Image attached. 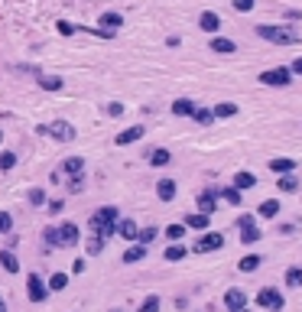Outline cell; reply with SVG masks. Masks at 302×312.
Instances as JSON below:
<instances>
[{
  "instance_id": "1",
  "label": "cell",
  "mask_w": 302,
  "mask_h": 312,
  "mask_svg": "<svg viewBox=\"0 0 302 312\" xmlns=\"http://www.w3.org/2000/svg\"><path fill=\"white\" fill-rule=\"evenodd\" d=\"M42 237H46L49 247H75L78 241H82V231H78L75 221H62V225H56V228H46Z\"/></svg>"
},
{
  "instance_id": "16",
  "label": "cell",
  "mask_w": 302,
  "mask_h": 312,
  "mask_svg": "<svg viewBox=\"0 0 302 312\" xmlns=\"http://www.w3.org/2000/svg\"><path fill=\"white\" fill-rule=\"evenodd\" d=\"M198 208L205 211V215H211V211L218 208V192L215 189H205V192L198 195Z\"/></svg>"
},
{
  "instance_id": "7",
  "label": "cell",
  "mask_w": 302,
  "mask_h": 312,
  "mask_svg": "<svg viewBox=\"0 0 302 312\" xmlns=\"http://www.w3.org/2000/svg\"><path fill=\"white\" fill-rule=\"evenodd\" d=\"M257 306L273 309V312H283V293L280 290H260V293H257Z\"/></svg>"
},
{
  "instance_id": "46",
  "label": "cell",
  "mask_w": 302,
  "mask_h": 312,
  "mask_svg": "<svg viewBox=\"0 0 302 312\" xmlns=\"http://www.w3.org/2000/svg\"><path fill=\"white\" fill-rule=\"evenodd\" d=\"M254 4H257V0H234V10L247 13V10H254Z\"/></svg>"
},
{
  "instance_id": "13",
  "label": "cell",
  "mask_w": 302,
  "mask_h": 312,
  "mask_svg": "<svg viewBox=\"0 0 302 312\" xmlns=\"http://www.w3.org/2000/svg\"><path fill=\"white\" fill-rule=\"evenodd\" d=\"M97 23L104 26V33H111V36H114V33H117L120 26H123V16H120V13H114V10H108V13H101V20H97Z\"/></svg>"
},
{
  "instance_id": "37",
  "label": "cell",
  "mask_w": 302,
  "mask_h": 312,
  "mask_svg": "<svg viewBox=\"0 0 302 312\" xmlns=\"http://www.w3.org/2000/svg\"><path fill=\"white\" fill-rule=\"evenodd\" d=\"M211 114H215V117H234V114H237V104L224 101V104H218V108L211 111Z\"/></svg>"
},
{
  "instance_id": "40",
  "label": "cell",
  "mask_w": 302,
  "mask_h": 312,
  "mask_svg": "<svg viewBox=\"0 0 302 312\" xmlns=\"http://www.w3.org/2000/svg\"><path fill=\"white\" fill-rule=\"evenodd\" d=\"M26 199H30V205H36V208H39V205H46V189H30V192H26Z\"/></svg>"
},
{
  "instance_id": "9",
  "label": "cell",
  "mask_w": 302,
  "mask_h": 312,
  "mask_svg": "<svg viewBox=\"0 0 302 312\" xmlns=\"http://www.w3.org/2000/svg\"><path fill=\"white\" fill-rule=\"evenodd\" d=\"M237 228H241V241H244V244H257V241H260V228L254 225V215H244L241 221H237Z\"/></svg>"
},
{
  "instance_id": "29",
  "label": "cell",
  "mask_w": 302,
  "mask_h": 312,
  "mask_svg": "<svg viewBox=\"0 0 302 312\" xmlns=\"http://www.w3.org/2000/svg\"><path fill=\"white\" fill-rule=\"evenodd\" d=\"M254 185H257V176L254 173H237L234 176V189L244 192V189H254Z\"/></svg>"
},
{
  "instance_id": "49",
  "label": "cell",
  "mask_w": 302,
  "mask_h": 312,
  "mask_svg": "<svg viewBox=\"0 0 302 312\" xmlns=\"http://www.w3.org/2000/svg\"><path fill=\"white\" fill-rule=\"evenodd\" d=\"M72 273H85V260H75L72 263Z\"/></svg>"
},
{
  "instance_id": "39",
  "label": "cell",
  "mask_w": 302,
  "mask_h": 312,
  "mask_svg": "<svg viewBox=\"0 0 302 312\" xmlns=\"http://www.w3.org/2000/svg\"><path fill=\"white\" fill-rule=\"evenodd\" d=\"M156 234H159V228H143V231L137 234V244H153Z\"/></svg>"
},
{
  "instance_id": "36",
  "label": "cell",
  "mask_w": 302,
  "mask_h": 312,
  "mask_svg": "<svg viewBox=\"0 0 302 312\" xmlns=\"http://www.w3.org/2000/svg\"><path fill=\"white\" fill-rule=\"evenodd\" d=\"M159 306H163V302H159V296L153 293V296H146L143 302H140V309H137V312H159Z\"/></svg>"
},
{
  "instance_id": "42",
  "label": "cell",
  "mask_w": 302,
  "mask_h": 312,
  "mask_svg": "<svg viewBox=\"0 0 302 312\" xmlns=\"http://www.w3.org/2000/svg\"><path fill=\"white\" fill-rule=\"evenodd\" d=\"M182 234H185V225H169V228H166V237H169L172 244H175V241H182Z\"/></svg>"
},
{
  "instance_id": "51",
  "label": "cell",
  "mask_w": 302,
  "mask_h": 312,
  "mask_svg": "<svg viewBox=\"0 0 302 312\" xmlns=\"http://www.w3.org/2000/svg\"><path fill=\"white\" fill-rule=\"evenodd\" d=\"M234 312H250V309H247V306H241V309H234Z\"/></svg>"
},
{
  "instance_id": "47",
  "label": "cell",
  "mask_w": 302,
  "mask_h": 312,
  "mask_svg": "<svg viewBox=\"0 0 302 312\" xmlns=\"http://www.w3.org/2000/svg\"><path fill=\"white\" fill-rule=\"evenodd\" d=\"M104 111H108L111 117H120V114H123V104H117V101H111V104H108V108H104Z\"/></svg>"
},
{
  "instance_id": "5",
  "label": "cell",
  "mask_w": 302,
  "mask_h": 312,
  "mask_svg": "<svg viewBox=\"0 0 302 312\" xmlns=\"http://www.w3.org/2000/svg\"><path fill=\"white\" fill-rule=\"evenodd\" d=\"M221 247H224V234L208 231V234H202V237L192 244V251H195V254H211V251H221Z\"/></svg>"
},
{
  "instance_id": "12",
  "label": "cell",
  "mask_w": 302,
  "mask_h": 312,
  "mask_svg": "<svg viewBox=\"0 0 302 312\" xmlns=\"http://www.w3.org/2000/svg\"><path fill=\"white\" fill-rule=\"evenodd\" d=\"M85 156H68L65 163H62V176H68V179H72V176H82L85 173Z\"/></svg>"
},
{
  "instance_id": "34",
  "label": "cell",
  "mask_w": 302,
  "mask_h": 312,
  "mask_svg": "<svg viewBox=\"0 0 302 312\" xmlns=\"http://www.w3.org/2000/svg\"><path fill=\"white\" fill-rule=\"evenodd\" d=\"M218 195H221V199H224L228 205H234V208H237V205H241V189H234V185H228V189H221Z\"/></svg>"
},
{
  "instance_id": "21",
  "label": "cell",
  "mask_w": 302,
  "mask_h": 312,
  "mask_svg": "<svg viewBox=\"0 0 302 312\" xmlns=\"http://www.w3.org/2000/svg\"><path fill=\"white\" fill-rule=\"evenodd\" d=\"M211 215H205V211H195V215H185V228H195V231H205L208 228Z\"/></svg>"
},
{
  "instance_id": "15",
  "label": "cell",
  "mask_w": 302,
  "mask_h": 312,
  "mask_svg": "<svg viewBox=\"0 0 302 312\" xmlns=\"http://www.w3.org/2000/svg\"><path fill=\"white\" fill-rule=\"evenodd\" d=\"M198 26H202L205 33H218V30H221V16H218L215 10H205V13L198 16Z\"/></svg>"
},
{
  "instance_id": "6",
  "label": "cell",
  "mask_w": 302,
  "mask_h": 312,
  "mask_svg": "<svg viewBox=\"0 0 302 312\" xmlns=\"http://www.w3.org/2000/svg\"><path fill=\"white\" fill-rule=\"evenodd\" d=\"M260 82L263 85H270V88H286L289 82H292V72H289V68H266V72L260 75Z\"/></svg>"
},
{
  "instance_id": "52",
  "label": "cell",
  "mask_w": 302,
  "mask_h": 312,
  "mask_svg": "<svg viewBox=\"0 0 302 312\" xmlns=\"http://www.w3.org/2000/svg\"><path fill=\"white\" fill-rule=\"evenodd\" d=\"M0 143H4V130H0Z\"/></svg>"
},
{
  "instance_id": "33",
  "label": "cell",
  "mask_w": 302,
  "mask_h": 312,
  "mask_svg": "<svg viewBox=\"0 0 302 312\" xmlns=\"http://www.w3.org/2000/svg\"><path fill=\"white\" fill-rule=\"evenodd\" d=\"M270 169L283 176V173H292V169H296V163H292V159H280V156H276V159H270Z\"/></svg>"
},
{
  "instance_id": "25",
  "label": "cell",
  "mask_w": 302,
  "mask_h": 312,
  "mask_svg": "<svg viewBox=\"0 0 302 312\" xmlns=\"http://www.w3.org/2000/svg\"><path fill=\"white\" fill-rule=\"evenodd\" d=\"M263 263V257L260 254H247V257H241V263H237V270H241V273H254L257 270V267H260Z\"/></svg>"
},
{
  "instance_id": "48",
  "label": "cell",
  "mask_w": 302,
  "mask_h": 312,
  "mask_svg": "<svg viewBox=\"0 0 302 312\" xmlns=\"http://www.w3.org/2000/svg\"><path fill=\"white\" fill-rule=\"evenodd\" d=\"M289 72H296V75H302V56H299L296 62H292V68H289Z\"/></svg>"
},
{
  "instance_id": "11",
  "label": "cell",
  "mask_w": 302,
  "mask_h": 312,
  "mask_svg": "<svg viewBox=\"0 0 302 312\" xmlns=\"http://www.w3.org/2000/svg\"><path fill=\"white\" fill-rule=\"evenodd\" d=\"M114 234H117V237H123V241H137L140 228H137V221H133V218H123V221H117Z\"/></svg>"
},
{
  "instance_id": "10",
  "label": "cell",
  "mask_w": 302,
  "mask_h": 312,
  "mask_svg": "<svg viewBox=\"0 0 302 312\" xmlns=\"http://www.w3.org/2000/svg\"><path fill=\"white\" fill-rule=\"evenodd\" d=\"M143 133H146V130L137 124V127H127V130H120L117 137H114V143H117V147H130V143H137V140H143Z\"/></svg>"
},
{
  "instance_id": "17",
  "label": "cell",
  "mask_w": 302,
  "mask_h": 312,
  "mask_svg": "<svg viewBox=\"0 0 302 312\" xmlns=\"http://www.w3.org/2000/svg\"><path fill=\"white\" fill-rule=\"evenodd\" d=\"M143 257H146V244H137V241H133L127 251H123V263H140Z\"/></svg>"
},
{
  "instance_id": "43",
  "label": "cell",
  "mask_w": 302,
  "mask_h": 312,
  "mask_svg": "<svg viewBox=\"0 0 302 312\" xmlns=\"http://www.w3.org/2000/svg\"><path fill=\"white\" fill-rule=\"evenodd\" d=\"M56 30L62 33V36H72V33H78V26H75V23H65V20H59V23H56Z\"/></svg>"
},
{
  "instance_id": "26",
  "label": "cell",
  "mask_w": 302,
  "mask_h": 312,
  "mask_svg": "<svg viewBox=\"0 0 302 312\" xmlns=\"http://www.w3.org/2000/svg\"><path fill=\"white\" fill-rule=\"evenodd\" d=\"M0 267H4L7 273H20V260H16V254H10V251H0Z\"/></svg>"
},
{
  "instance_id": "31",
  "label": "cell",
  "mask_w": 302,
  "mask_h": 312,
  "mask_svg": "<svg viewBox=\"0 0 302 312\" xmlns=\"http://www.w3.org/2000/svg\"><path fill=\"white\" fill-rule=\"evenodd\" d=\"M16 163H20V156H16L13 150L0 153V173H10V169H16Z\"/></svg>"
},
{
  "instance_id": "30",
  "label": "cell",
  "mask_w": 302,
  "mask_h": 312,
  "mask_svg": "<svg viewBox=\"0 0 302 312\" xmlns=\"http://www.w3.org/2000/svg\"><path fill=\"white\" fill-rule=\"evenodd\" d=\"M276 189H280V192H296V189H299V179H296L292 173H283L280 182H276Z\"/></svg>"
},
{
  "instance_id": "24",
  "label": "cell",
  "mask_w": 302,
  "mask_h": 312,
  "mask_svg": "<svg viewBox=\"0 0 302 312\" xmlns=\"http://www.w3.org/2000/svg\"><path fill=\"white\" fill-rule=\"evenodd\" d=\"M104 241L108 237H101V234H88V241H85V251H88V257H97L104 251Z\"/></svg>"
},
{
  "instance_id": "20",
  "label": "cell",
  "mask_w": 302,
  "mask_h": 312,
  "mask_svg": "<svg viewBox=\"0 0 302 312\" xmlns=\"http://www.w3.org/2000/svg\"><path fill=\"white\" fill-rule=\"evenodd\" d=\"M156 195H159L163 202H172V199H175V179H159V182H156Z\"/></svg>"
},
{
  "instance_id": "27",
  "label": "cell",
  "mask_w": 302,
  "mask_h": 312,
  "mask_svg": "<svg viewBox=\"0 0 302 312\" xmlns=\"http://www.w3.org/2000/svg\"><path fill=\"white\" fill-rule=\"evenodd\" d=\"M46 286H49V293H62V290L68 286V273H62V270H59V273H52Z\"/></svg>"
},
{
  "instance_id": "50",
  "label": "cell",
  "mask_w": 302,
  "mask_h": 312,
  "mask_svg": "<svg viewBox=\"0 0 302 312\" xmlns=\"http://www.w3.org/2000/svg\"><path fill=\"white\" fill-rule=\"evenodd\" d=\"M0 312H7V299L4 296H0Z\"/></svg>"
},
{
  "instance_id": "23",
  "label": "cell",
  "mask_w": 302,
  "mask_h": 312,
  "mask_svg": "<svg viewBox=\"0 0 302 312\" xmlns=\"http://www.w3.org/2000/svg\"><path fill=\"white\" fill-rule=\"evenodd\" d=\"M149 166H169V159H172V153L169 150H163V147H156V150H149Z\"/></svg>"
},
{
  "instance_id": "18",
  "label": "cell",
  "mask_w": 302,
  "mask_h": 312,
  "mask_svg": "<svg viewBox=\"0 0 302 312\" xmlns=\"http://www.w3.org/2000/svg\"><path fill=\"white\" fill-rule=\"evenodd\" d=\"M172 114H175V117H192V114H195V101H189V98H175V101H172Z\"/></svg>"
},
{
  "instance_id": "35",
  "label": "cell",
  "mask_w": 302,
  "mask_h": 312,
  "mask_svg": "<svg viewBox=\"0 0 302 312\" xmlns=\"http://www.w3.org/2000/svg\"><path fill=\"white\" fill-rule=\"evenodd\" d=\"M286 286H292V290L302 286V270H299V267H289V270H286Z\"/></svg>"
},
{
  "instance_id": "38",
  "label": "cell",
  "mask_w": 302,
  "mask_h": 312,
  "mask_svg": "<svg viewBox=\"0 0 302 312\" xmlns=\"http://www.w3.org/2000/svg\"><path fill=\"white\" fill-rule=\"evenodd\" d=\"M192 117H195V121H198V124H202V127H208V124H211V121H215V114H211L208 108H195V114H192Z\"/></svg>"
},
{
  "instance_id": "4",
  "label": "cell",
  "mask_w": 302,
  "mask_h": 312,
  "mask_svg": "<svg viewBox=\"0 0 302 312\" xmlns=\"http://www.w3.org/2000/svg\"><path fill=\"white\" fill-rule=\"evenodd\" d=\"M26 296H30V302H46L49 299V286L36 270L26 273Z\"/></svg>"
},
{
  "instance_id": "14",
  "label": "cell",
  "mask_w": 302,
  "mask_h": 312,
  "mask_svg": "<svg viewBox=\"0 0 302 312\" xmlns=\"http://www.w3.org/2000/svg\"><path fill=\"white\" fill-rule=\"evenodd\" d=\"M224 306H228V312H234V309H241V306H247V296H244V290H228L224 293Z\"/></svg>"
},
{
  "instance_id": "19",
  "label": "cell",
  "mask_w": 302,
  "mask_h": 312,
  "mask_svg": "<svg viewBox=\"0 0 302 312\" xmlns=\"http://www.w3.org/2000/svg\"><path fill=\"white\" fill-rule=\"evenodd\" d=\"M36 85L42 88V91H62V78L59 75H36Z\"/></svg>"
},
{
  "instance_id": "32",
  "label": "cell",
  "mask_w": 302,
  "mask_h": 312,
  "mask_svg": "<svg viewBox=\"0 0 302 312\" xmlns=\"http://www.w3.org/2000/svg\"><path fill=\"white\" fill-rule=\"evenodd\" d=\"M280 208H283V205H280L276 199H266V202L260 205V218H276V215H280Z\"/></svg>"
},
{
  "instance_id": "8",
  "label": "cell",
  "mask_w": 302,
  "mask_h": 312,
  "mask_svg": "<svg viewBox=\"0 0 302 312\" xmlns=\"http://www.w3.org/2000/svg\"><path fill=\"white\" fill-rule=\"evenodd\" d=\"M49 137H52V140H59V143H72L78 133H75V127H72L68 121H56V124L49 127Z\"/></svg>"
},
{
  "instance_id": "45",
  "label": "cell",
  "mask_w": 302,
  "mask_h": 312,
  "mask_svg": "<svg viewBox=\"0 0 302 312\" xmlns=\"http://www.w3.org/2000/svg\"><path fill=\"white\" fill-rule=\"evenodd\" d=\"M68 189H72V192H82V189H85V173H82V176H72V179H68Z\"/></svg>"
},
{
  "instance_id": "22",
  "label": "cell",
  "mask_w": 302,
  "mask_h": 312,
  "mask_svg": "<svg viewBox=\"0 0 302 312\" xmlns=\"http://www.w3.org/2000/svg\"><path fill=\"white\" fill-rule=\"evenodd\" d=\"M211 52H218V56H231V52H237V46L224 36H215L211 39Z\"/></svg>"
},
{
  "instance_id": "2",
  "label": "cell",
  "mask_w": 302,
  "mask_h": 312,
  "mask_svg": "<svg viewBox=\"0 0 302 312\" xmlns=\"http://www.w3.org/2000/svg\"><path fill=\"white\" fill-rule=\"evenodd\" d=\"M117 221H120V211L114 208V205H104V208H97L94 215L88 218V231H91V234H101V237H114Z\"/></svg>"
},
{
  "instance_id": "41",
  "label": "cell",
  "mask_w": 302,
  "mask_h": 312,
  "mask_svg": "<svg viewBox=\"0 0 302 312\" xmlns=\"http://www.w3.org/2000/svg\"><path fill=\"white\" fill-rule=\"evenodd\" d=\"M13 231V215L10 211H0V234H10Z\"/></svg>"
},
{
  "instance_id": "28",
  "label": "cell",
  "mask_w": 302,
  "mask_h": 312,
  "mask_svg": "<svg viewBox=\"0 0 302 312\" xmlns=\"http://www.w3.org/2000/svg\"><path fill=\"white\" fill-rule=\"evenodd\" d=\"M185 254H189V251H185V247L179 244V241H175V244H172V247H166V254H163V260H169V263H179V260H182V257H185Z\"/></svg>"
},
{
  "instance_id": "3",
  "label": "cell",
  "mask_w": 302,
  "mask_h": 312,
  "mask_svg": "<svg viewBox=\"0 0 302 312\" xmlns=\"http://www.w3.org/2000/svg\"><path fill=\"white\" fill-rule=\"evenodd\" d=\"M257 36L276 42V46H292V42H299V36L292 30H286V26H257Z\"/></svg>"
},
{
  "instance_id": "44",
  "label": "cell",
  "mask_w": 302,
  "mask_h": 312,
  "mask_svg": "<svg viewBox=\"0 0 302 312\" xmlns=\"http://www.w3.org/2000/svg\"><path fill=\"white\" fill-rule=\"evenodd\" d=\"M62 208H65V202H62V199L46 202V211H49V215H62Z\"/></svg>"
}]
</instances>
